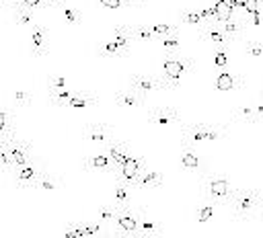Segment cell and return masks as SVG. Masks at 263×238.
Returning a JSON list of instances; mask_svg holds the SVG:
<instances>
[{"mask_svg":"<svg viewBox=\"0 0 263 238\" xmlns=\"http://www.w3.org/2000/svg\"><path fill=\"white\" fill-rule=\"evenodd\" d=\"M160 43V47L164 49V53H177L179 45H181V39L179 35H168V37H158L156 39Z\"/></svg>","mask_w":263,"mask_h":238,"instance_id":"38","label":"cell"},{"mask_svg":"<svg viewBox=\"0 0 263 238\" xmlns=\"http://www.w3.org/2000/svg\"><path fill=\"white\" fill-rule=\"evenodd\" d=\"M210 6L214 10V14H216V23L218 25H222V23L230 21L232 16H236L234 10H232V6H230V0H212Z\"/></svg>","mask_w":263,"mask_h":238,"instance_id":"26","label":"cell"},{"mask_svg":"<svg viewBox=\"0 0 263 238\" xmlns=\"http://www.w3.org/2000/svg\"><path fill=\"white\" fill-rule=\"evenodd\" d=\"M232 121H236V123H247V125H257V123H261L259 117H257V113H255V107H253V105H242V107H238V109L234 111Z\"/></svg>","mask_w":263,"mask_h":238,"instance_id":"28","label":"cell"},{"mask_svg":"<svg viewBox=\"0 0 263 238\" xmlns=\"http://www.w3.org/2000/svg\"><path fill=\"white\" fill-rule=\"evenodd\" d=\"M113 217H115V205H103V207L99 209V215H97V220H99V222L109 224Z\"/></svg>","mask_w":263,"mask_h":238,"instance_id":"44","label":"cell"},{"mask_svg":"<svg viewBox=\"0 0 263 238\" xmlns=\"http://www.w3.org/2000/svg\"><path fill=\"white\" fill-rule=\"evenodd\" d=\"M64 238H84L82 222H68L64 228Z\"/></svg>","mask_w":263,"mask_h":238,"instance_id":"40","label":"cell"},{"mask_svg":"<svg viewBox=\"0 0 263 238\" xmlns=\"http://www.w3.org/2000/svg\"><path fill=\"white\" fill-rule=\"evenodd\" d=\"M60 187H62V181H60L58 176L45 172V174L33 185V191H37V193H49V191H58Z\"/></svg>","mask_w":263,"mask_h":238,"instance_id":"29","label":"cell"},{"mask_svg":"<svg viewBox=\"0 0 263 238\" xmlns=\"http://www.w3.org/2000/svg\"><path fill=\"white\" fill-rule=\"evenodd\" d=\"M191 68H193V60L191 57L181 55V53H164L160 78L164 80L168 90H175L191 74Z\"/></svg>","mask_w":263,"mask_h":238,"instance_id":"3","label":"cell"},{"mask_svg":"<svg viewBox=\"0 0 263 238\" xmlns=\"http://www.w3.org/2000/svg\"><path fill=\"white\" fill-rule=\"evenodd\" d=\"M199 39L201 41H205V43H210L214 49H226L232 41L226 37V33L222 31V27L218 25V23H214V25H205V27H201L199 29Z\"/></svg>","mask_w":263,"mask_h":238,"instance_id":"13","label":"cell"},{"mask_svg":"<svg viewBox=\"0 0 263 238\" xmlns=\"http://www.w3.org/2000/svg\"><path fill=\"white\" fill-rule=\"evenodd\" d=\"M49 2H51V6H53V8H60L62 4H66V0H49Z\"/></svg>","mask_w":263,"mask_h":238,"instance_id":"51","label":"cell"},{"mask_svg":"<svg viewBox=\"0 0 263 238\" xmlns=\"http://www.w3.org/2000/svg\"><path fill=\"white\" fill-rule=\"evenodd\" d=\"M162 183H164V174L162 172H158V170H144L142 172V176L138 179V183H136V189H158V187H162Z\"/></svg>","mask_w":263,"mask_h":238,"instance_id":"23","label":"cell"},{"mask_svg":"<svg viewBox=\"0 0 263 238\" xmlns=\"http://www.w3.org/2000/svg\"><path fill=\"white\" fill-rule=\"evenodd\" d=\"M142 2H144V0H123V6H127V8H129V6H140Z\"/></svg>","mask_w":263,"mask_h":238,"instance_id":"49","label":"cell"},{"mask_svg":"<svg viewBox=\"0 0 263 238\" xmlns=\"http://www.w3.org/2000/svg\"><path fill=\"white\" fill-rule=\"evenodd\" d=\"M105 8H109V10H119V8H123V0H99Z\"/></svg>","mask_w":263,"mask_h":238,"instance_id":"47","label":"cell"},{"mask_svg":"<svg viewBox=\"0 0 263 238\" xmlns=\"http://www.w3.org/2000/svg\"><path fill=\"white\" fill-rule=\"evenodd\" d=\"M261 103H263V96H261Z\"/></svg>","mask_w":263,"mask_h":238,"instance_id":"56","label":"cell"},{"mask_svg":"<svg viewBox=\"0 0 263 238\" xmlns=\"http://www.w3.org/2000/svg\"><path fill=\"white\" fill-rule=\"evenodd\" d=\"M31 103H33V96H31V92H29L27 88H16V90L12 92V105H14V107L25 109V107H29Z\"/></svg>","mask_w":263,"mask_h":238,"instance_id":"34","label":"cell"},{"mask_svg":"<svg viewBox=\"0 0 263 238\" xmlns=\"http://www.w3.org/2000/svg\"><path fill=\"white\" fill-rule=\"evenodd\" d=\"M144 105H146V96L138 94V92L132 90L129 86L123 88V90H119V92L115 94V107H117V109H140V107H144Z\"/></svg>","mask_w":263,"mask_h":238,"instance_id":"17","label":"cell"},{"mask_svg":"<svg viewBox=\"0 0 263 238\" xmlns=\"http://www.w3.org/2000/svg\"><path fill=\"white\" fill-rule=\"evenodd\" d=\"M23 6L29 8V10H37V8H47L51 6L49 0H23Z\"/></svg>","mask_w":263,"mask_h":238,"instance_id":"46","label":"cell"},{"mask_svg":"<svg viewBox=\"0 0 263 238\" xmlns=\"http://www.w3.org/2000/svg\"><path fill=\"white\" fill-rule=\"evenodd\" d=\"M201 191H203V197L208 199V203H214V205H228L234 197V187L230 185V181L222 174H212V172H205L203 181H201Z\"/></svg>","mask_w":263,"mask_h":238,"instance_id":"4","label":"cell"},{"mask_svg":"<svg viewBox=\"0 0 263 238\" xmlns=\"http://www.w3.org/2000/svg\"><path fill=\"white\" fill-rule=\"evenodd\" d=\"M113 222L117 226V232H138V209L132 205L115 207Z\"/></svg>","mask_w":263,"mask_h":238,"instance_id":"12","label":"cell"},{"mask_svg":"<svg viewBox=\"0 0 263 238\" xmlns=\"http://www.w3.org/2000/svg\"><path fill=\"white\" fill-rule=\"evenodd\" d=\"M113 238H142L138 232H117L113 234Z\"/></svg>","mask_w":263,"mask_h":238,"instance_id":"48","label":"cell"},{"mask_svg":"<svg viewBox=\"0 0 263 238\" xmlns=\"http://www.w3.org/2000/svg\"><path fill=\"white\" fill-rule=\"evenodd\" d=\"M68 88V80L62 74H49L47 76V92H55V90H64Z\"/></svg>","mask_w":263,"mask_h":238,"instance_id":"39","label":"cell"},{"mask_svg":"<svg viewBox=\"0 0 263 238\" xmlns=\"http://www.w3.org/2000/svg\"><path fill=\"white\" fill-rule=\"evenodd\" d=\"M60 10H62V14H64L66 25H70V27H78V25H80V14H78V12H76L72 6L62 4V6H60Z\"/></svg>","mask_w":263,"mask_h":238,"instance_id":"41","label":"cell"},{"mask_svg":"<svg viewBox=\"0 0 263 238\" xmlns=\"http://www.w3.org/2000/svg\"><path fill=\"white\" fill-rule=\"evenodd\" d=\"M179 23H181V25H189V27L201 29V27H203V21H201L199 8H195V6L181 8V10H179Z\"/></svg>","mask_w":263,"mask_h":238,"instance_id":"27","label":"cell"},{"mask_svg":"<svg viewBox=\"0 0 263 238\" xmlns=\"http://www.w3.org/2000/svg\"><path fill=\"white\" fill-rule=\"evenodd\" d=\"M230 213L236 222H251L259 215L263 207V189L261 187H249V189H236L232 201L228 203Z\"/></svg>","mask_w":263,"mask_h":238,"instance_id":"1","label":"cell"},{"mask_svg":"<svg viewBox=\"0 0 263 238\" xmlns=\"http://www.w3.org/2000/svg\"><path fill=\"white\" fill-rule=\"evenodd\" d=\"M263 8V0H245V6H242V14L247 16H255L259 14Z\"/></svg>","mask_w":263,"mask_h":238,"instance_id":"43","label":"cell"},{"mask_svg":"<svg viewBox=\"0 0 263 238\" xmlns=\"http://www.w3.org/2000/svg\"><path fill=\"white\" fill-rule=\"evenodd\" d=\"M97 103H99L97 94L78 90V92H76V94L70 98V103H68L64 109H68V111H84V109H90V107H95Z\"/></svg>","mask_w":263,"mask_h":238,"instance_id":"21","label":"cell"},{"mask_svg":"<svg viewBox=\"0 0 263 238\" xmlns=\"http://www.w3.org/2000/svg\"><path fill=\"white\" fill-rule=\"evenodd\" d=\"M82 140L99 146V148H107L113 142V127L107 123H88L82 129Z\"/></svg>","mask_w":263,"mask_h":238,"instance_id":"10","label":"cell"},{"mask_svg":"<svg viewBox=\"0 0 263 238\" xmlns=\"http://www.w3.org/2000/svg\"><path fill=\"white\" fill-rule=\"evenodd\" d=\"M31 55L33 57L47 55V27L41 23H35L31 27Z\"/></svg>","mask_w":263,"mask_h":238,"instance_id":"14","label":"cell"},{"mask_svg":"<svg viewBox=\"0 0 263 238\" xmlns=\"http://www.w3.org/2000/svg\"><path fill=\"white\" fill-rule=\"evenodd\" d=\"M181 166L185 168V170H189V172H208V166H205V162H203V158L199 156V154H195V148H187V146H183V150H181Z\"/></svg>","mask_w":263,"mask_h":238,"instance_id":"18","label":"cell"},{"mask_svg":"<svg viewBox=\"0 0 263 238\" xmlns=\"http://www.w3.org/2000/svg\"><path fill=\"white\" fill-rule=\"evenodd\" d=\"M0 6H4V0H0Z\"/></svg>","mask_w":263,"mask_h":238,"instance_id":"55","label":"cell"},{"mask_svg":"<svg viewBox=\"0 0 263 238\" xmlns=\"http://www.w3.org/2000/svg\"><path fill=\"white\" fill-rule=\"evenodd\" d=\"M129 88L136 90L138 94L142 96H150L154 92H160V90H168L164 80L160 76H150V74H132L129 80H127Z\"/></svg>","mask_w":263,"mask_h":238,"instance_id":"7","label":"cell"},{"mask_svg":"<svg viewBox=\"0 0 263 238\" xmlns=\"http://www.w3.org/2000/svg\"><path fill=\"white\" fill-rule=\"evenodd\" d=\"M220 27H222V31L226 33V37H228L230 41H238V39L245 35V31H247V23H245L240 16H232L230 21L222 23Z\"/></svg>","mask_w":263,"mask_h":238,"instance_id":"22","label":"cell"},{"mask_svg":"<svg viewBox=\"0 0 263 238\" xmlns=\"http://www.w3.org/2000/svg\"><path fill=\"white\" fill-rule=\"evenodd\" d=\"M138 209V234L142 238H160L162 234V224L148 213L146 207H136Z\"/></svg>","mask_w":263,"mask_h":238,"instance_id":"11","label":"cell"},{"mask_svg":"<svg viewBox=\"0 0 263 238\" xmlns=\"http://www.w3.org/2000/svg\"><path fill=\"white\" fill-rule=\"evenodd\" d=\"M259 220H261V226H263V207H261V211H259V215H257Z\"/></svg>","mask_w":263,"mask_h":238,"instance_id":"53","label":"cell"},{"mask_svg":"<svg viewBox=\"0 0 263 238\" xmlns=\"http://www.w3.org/2000/svg\"><path fill=\"white\" fill-rule=\"evenodd\" d=\"M99 238H113V234H107V232H105V234H101Z\"/></svg>","mask_w":263,"mask_h":238,"instance_id":"52","label":"cell"},{"mask_svg":"<svg viewBox=\"0 0 263 238\" xmlns=\"http://www.w3.org/2000/svg\"><path fill=\"white\" fill-rule=\"evenodd\" d=\"M132 35H134V41H156V35L148 25H134Z\"/></svg>","mask_w":263,"mask_h":238,"instance_id":"32","label":"cell"},{"mask_svg":"<svg viewBox=\"0 0 263 238\" xmlns=\"http://www.w3.org/2000/svg\"><path fill=\"white\" fill-rule=\"evenodd\" d=\"M181 123V115L173 107H152L148 111V125L156 129H168L173 125Z\"/></svg>","mask_w":263,"mask_h":238,"instance_id":"9","label":"cell"},{"mask_svg":"<svg viewBox=\"0 0 263 238\" xmlns=\"http://www.w3.org/2000/svg\"><path fill=\"white\" fill-rule=\"evenodd\" d=\"M226 62H228L226 49H214V64H216V68L222 70V68L226 66Z\"/></svg>","mask_w":263,"mask_h":238,"instance_id":"45","label":"cell"},{"mask_svg":"<svg viewBox=\"0 0 263 238\" xmlns=\"http://www.w3.org/2000/svg\"><path fill=\"white\" fill-rule=\"evenodd\" d=\"M76 92H78V90H72V88L47 92V101H49V105H53V107H66V105L70 103V98H72Z\"/></svg>","mask_w":263,"mask_h":238,"instance_id":"30","label":"cell"},{"mask_svg":"<svg viewBox=\"0 0 263 238\" xmlns=\"http://www.w3.org/2000/svg\"><path fill=\"white\" fill-rule=\"evenodd\" d=\"M6 150H8V160H10V170L16 168V166H23L27 164L31 158H33V146L31 142L27 140H21V137H10L6 142Z\"/></svg>","mask_w":263,"mask_h":238,"instance_id":"8","label":"cell"},{"mask_svg":"<svg viewBox=\"0 0 263 238\" xmlns=\"http://www.w3.org/2000/svg\"><path fill=\"white\" fill-rule=\"evenodd\" d=\"M148 168V160H146V156H132L121 168H117V172H115V179H117V183H121V185H125V187H129V189H136V183H138V179L142 176V172Z\"/></svg>","mask_w":263,"mask_h":238,"instance_id":"6","label":"cell"},{"mask_svg":"<svg viewBox=\"0 0 263 238\" xmlns=\"http://www.w3.org/2000/svg\"><path fill=\"white\" fill-rule=\"evenodd\" d=\"M113 43L121 49V53L127 57L129 55V49H132V43H134V35H132V27L129 25H117L113 29Z\"/></svg>","mask_w":263,"mask_h":238,"instance_id":"20","label":"cell"},{"mask_svg":"<svg viewBox=\"0 0 263 238\" xmlns=\"http://www.w3.org/2000/svg\"><path fill=\"white\" fill-rule=\"evenodd\" d=\"M82 168L86 172H92V170H97V172H117L115 164L111 162V158L105 152L103 154H90V156H86L82 160Z\"/></svg>","mask_w":263,"mask_h":238,"instance_id":"16","label":"cell"},{"mask_svg":"<svg viewBox=\"0 0 263 238\" xmlns=\"http://www.w3.org/2000/svg\"><path fill=\"white\" fill-rule=\"evenodd\" d=\"M45 172H47L45 164H43L41 160H37V158H31L27 164L16 166V168L10 170L12 181H14V185H16L18 189H33V185H35Z\"/></svg>","mask_w":263,"mask_h":238,"instance_id":"5","label":"cell"},{"mask_svg":"<svg viewBox=\"0 0 263 238\" xmlns=\"http://www.w3.org/2000/svg\"><path fill=\"white\" fill-rule=\"evenodd\" d=\"M113 205L121 207V205H129V187L115 183V191H113Z\"/></svg>","mask_w":263,"mask_h":238,"instance_id":"33","label":"cell"},{"mask_svg":"<svg viewBox=\"0 0 263 238\" xmlns=\"http://www.w3.org/2000/svg\"><path fill=\"white\" fill-rule=\"evenodd\" d=\"M105 154L111 158V162L115 164V168H121L132 158V152H129L127 142H115V140L105 148Z\"/></svg>","mask_w":263,"mask_h":238,"instance_id":"19","label":"cell"},{"mask_svg":"<svg viewBox=\"0 0 263 238\" xmlns=\"http://www.w3.org/2000/svg\"><path fill=\"white\" fill-rule=\"evenodd\" d=\"M152 31L158 37H168V35H179V25H168V23H154Z\"/></svg>","mask_w":263,"mask_h":238,"instance_id":"37","label":"cell"},{"mask_svg":"<svg viewBox=\"0 0 263 238\" xmlns=\"http://www.w3.org/2000/svg\"><path fill=\"white\" fill-rule=\"evenodd\" d=\"M242 47H245V51H247V55H251L253 60H259V57H263V43L259 41V39H247L245 43H242Z\"/></svg>","mask_w":263,"mask_h":238,"instance_id":"36","label":"cell"},{"mask_svg":"<svg viewBox=\"0 0 263 238\" xmlns=\"http://www.w3.org/2000/svg\"><path fill=\"white\" fill-rule=\"evenodd\" d=\"M181 146L197 148L201 144H214L228 135V125H216V123H185L179 129Z\"/></svg>","mask_w":263,"mask_h":238,"instance_id":"2","label":"cell"},{"mask_svg":"<svg viewBox=\"0 0 263 238\" xmlns=\"http://www.w3.org/2000/svg\"><path fill=\"white\" fill-rule=\"evenodd\" d=\"M261 96H263V82H261Z\"/></svg>","mask_w":263,"mask_h":238,"instance_id":"54","label":"cell"},{"mask_svg":"<svg viewBox=\"0 0 263 238\" xmlns=\"http://www.w3.org/2000/svg\"><path fill=\"white\" fill-rule=\"evenodd\" d=\"M261 189H263V185H261Z\"/></svg>","mask_w":263,"mask_h":238,"instance_id":"57","label":"cell"},{"mask_svg":"<svg viewBox=\"0 0 263 238\" xmlns=\"http://www.w3.org/2000/svg\"><path fill=\"white\" fill-rule=\"evenodd\" d=\"M10 137H14V121H12V113L4 107H0V144L8 142Z\"/></svg>","mask_w":263,"mask_h":238,"instance_id":"24","label":"cell"},{"mask_svg":"<svg viewBox=\"0 0 263 238\" xmlns=\"http://www.w3.org/2000/svg\"><path fill=\"white\" fill-rule=\"evenodd\" d=\"M8 10H10V14H12L14 25H18V27H33V25H35L33 10L25 8L23 4H18V6H10Z\"/></svg>","mask_w":263,"mask_h":238,"instance_id":"25","label":"cell"},{"mask_svg":"<svg viewBox=\"0 0 263 238\" xmlns=\"http://www.w3.org/2000/svg\"><path fill=\"white\" fill-rule=\"evenodd\" d=\"M82 226H84V238H99L101 234H105V224L99 220L82 222Z\"/></svg>","mask_w":263,"mask_h":238,"instance_id":"35","label":"cell"},{"mask_svg":"<svg viewBox=\"0 0 263 238\" xmlns=\"http://www.w3.org/2000/svg\"><path fill=\"white\" fill-rule=\"evenodd\" d=\"M97 55L99 57H109V60H115V57H125L123 53H121V49L113 43V39H107V41H103V43H99V47H97Z\"/></svg>","mask_w":263,"mask_h":238,"instance_id":"31","label":"cell"},{"mask_svg":"<svg viewBox=\"0 0 263 238\" xmlns=\"http://www.w3.org/2000/svg\"><path fill=\"white\" fill-rule=\"evenodd\" d=\"M212 215H214V203H208V201H205L201 207H197V222H199V224L210 222Z\"/></svg>","mask_w":263,"mask_h":238,"instance_id":"42","label":"cell"},{"mask_svg":"<svg viewBox=\"0 0 263 238\" xmlns=\"http://www.w3.org/2000/svg\"><path fill=\"white\" fill-rule=\"evenodd\" d=\"M18 4H23V0H4V6H6V8H10V6H18Z\"/></svg>","mask_w":263,"mask_h":238,"instance_id":"50","label":"cell"},{"mask_svg":"<svg viewBox=\"0 0 263 238\" xmlns=\"http://www.w3.org/2000/svg\"><path fill=\"white\" fill-rule=\"evenodd\" d=\"M216 88L220 92H230V90H240L245 86V78L240 74H234V72H228V70H218L216 72Z\"/></svg>","mask_w":263,"mask_h":238,"instance_id":"15","label":"cell"}]
</instances>
